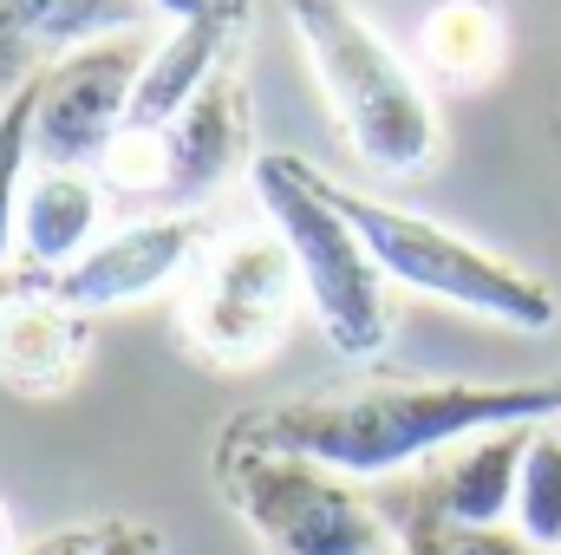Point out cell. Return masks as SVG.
I'll list each match as a JSON object with an SVG mask.
<instances>
[{"mask_svg":"<svg viewBox=\"0 0 561 555\" xmlns=\"http://www.w3.org/2000/svg\"><path fill=\"white\" fill-rule=\"evenodd\" d=\"M0 555H20L13 550V510H7V503H0Z\"/></svg>","mask_w":561,"mask_h":555,"instance_id":"23","label":"cell"},{"mask_svg":"<svg viewBox=\"0 0 561 555\" xmlns=\"http://www.w3.org/2000/svg\"><path fill=\"white\" fill-rule=\"evenodd\" d=\"M556 424H561V418H556Z\"/></svg>","mask_w":561,"mask_h":555,"instance_id":"26","label":"cell"},{"mask_svg":"<svg viewBox=\"0 0 561 555\" xmlns=\"http://www.w3.org/2000/svg\"><path fill=\"white\" fill-rule=\"evenodd\" d=\"M287 20L307 46L327 112L340 118L346 144L366 170L412 177L437 157V112L419 72L392 53V39L353 0H287Z\"/></svg>","mask_w":561,"mask_h":555,"instance_id":"2","label":"cell"},{"mask_svg":"<svg viewBox=\"0 0 561 555\" xmlns=\"http://www.w3.org/2000/svg\"><path fill=\"white\" fill-rule=\"evenodd\" d=\"M99 177L92 170H53V163H33L26 190H20V249L33 269L59 275L66 262H79L92 242H99Z\"/></svg>","mask_w":561,"mask_h":555,"instance_id":"13","label":"cell"},{"mask_svg":"<svg viewBox=\"0 0 561 555\" xmlns=\"http://www.w3.org/2000/svg\"><path fill=\"white\" fill-rule=\"evenodd\" d=\"M216 484L249 523L262 555H399L405 536L379 497H366L353 477L294 457L262 451L242 438H222L216 451Z\"/></svg>","mask_w":561,"mask_h":555,"instance_id":"4","label":"cell"},{"mask_svg":"<svg viewBox=\"0 0 561 555\" xmlns=\"http://www.w3.org/2000/svg\"><path fill=\"white\" fill-rule=\"evenodd\" d=\"M209 216L203 209H163L125 223L118 236H99L79 262H66L59 275H46V294L72 314H99V307H125V301H150L157 287L176 275H196L203 249H209Z\"/></svg>","mask_w":561,"mask_h":555,"instance_id":"9","label":"cell"},{"mask_svg":"<svg viewBox=\"0 0 561 555\" xmlns=\"http://www.w3.org/2000/svg\"><path fill=\"white\" fill-rule=\"evenodd\" d=\"M424 543L431 555H542L516 523H496V530H444V536H405Z\"/></svg>","mask_w":561,"mask_h":555,"instance_id":"18","label":"cell"},{"mask_svg":"<svg viewBox=\"0 0 561 555\" xmlns=\"http://www.w3.org/2000/svg\"><path fill=\"white\" fill-rule=\"evenodd\" d=\"M157 39L144 26L105 33L66 59L46 66L39 79V118H33V163L53 170H99V157L131 118V92H138L144 66H150Z\"/></svg>","mask_w":561,"mask_h":555,"instance_id":"7","label":"cell"},{"mask_svg":"<svg viewBox=\"0 0 561 555\" xmlns=\"http://www.w3.org/2000/svg\"><path fill=\"white\" fill-rule=\"evenodd\" d=\"M39 79H46V72H33V79L7 99V112H0V269H7V256H13V236H20V190H26V177H33Z\"/></svg>","mask_w":561,"mask_h":555,"instance_id":"15","label":"cell"},{"mask_svg":"<svg viewBox=\"0 0 561 555\" xmlns=\"http://www.w3.org/2000/svg\"><path fill=\"white\" fill-rule=\"evenodd\" d=\"M85 340H92L85 314L59 307L46 287L20 294L13 307H0V386L26 399L66 393L85 366Z\"/></svg>","mask_w":561,"mask_h":555,"instance_id":"12","label":"cell"},{"mask_svg":"<svg viewBox=\"0 0 561 555\" xmlns=\"http://www.w3.org/2000/svg\"><path fill=\"white\" fill-rule=\"evenodd\" d=\"M333 203L346 209V223L366 236L373 262L386 281H405L419 294H437L477 320H496V327H516V333H549L561 320L556 287L529 269H516L510 256L431 223V216H412L399 203H379V196H359L346 183H333Z\"/></svg>","mask_w":561,"mask_h":555,"instance_id":"5","label":"cell"},{"mask_svg":"<svg viewBox=\"0 0 561 555\" xmlns=\"http://www.w3.org/2000/svg\"><path fill=\"white\" fill-rule=\"evenodd\" d=\"M249 138H255V118H249V86L236 66H222L190 105L183 118L163 132V209H203L249 157Z\"/></svg>","mask_w":561,"mask_h":555,"instance_id":"10","label":"cell"},{"mask_svg":"<svg viewBox=\"0 0 561 555\" xmlns=\"http://www.w3.org/2000/svg\"><path fill=\"white\" fill-rule=\"evenodd\" d=\"M255 177V203L262 216L275 223V236L287 242L294 269H300V287L327 327V340L346 353V360H373L392 333V307H386V275L366 249V236L346 223V209L333 203V183L287 157V150H268L249 163Z\"/></svg>","mask_w":561,"mask_h":555,"instance_id":"3","label":"cell"},{"mask_svg":"<svg viewBox=\"0 0 561 555\" xmlns=\"http://www.w3.org/2000/svg\"><path fill=\"white\" fill-rule=\"evenodd\" d=\"M46 287V269H33V262H7L0 269V307H13L20 294H39Z\"/></svg>","mask_w":561,"mask_h":555,"instance_id":"21","label":"cell"},{"mask_svg":"<svg viewBox=\"0 0 561 555\" xmlns=\"http://www.w3.org/2000/svg\"><path fill=\"white\" fill-rule=\"evenodd\" d=\"M516 530L542 555L561 550V424H542L529 457H523V484H516Z\"/></svg>","mask_w":561,"mask_h":555,"instance_id":"16","label":"cell"},{"mask_svg":"<svg viewBox=\"0 0 561 555\" xmlns=\"http://www.w3.org/2000/svg\"><path fill=\"white\" fill-rule=\"evenodd\" d=\"M419 46L431 59V72H444L457 86H477L503 66V20H496L490 0H437Z\"/></svg>","mask_w":561,"mask_h":555,"instance_id":"14","label":"cell"},{"mask_svg":"<svg viewBox=\"0 0 561 555\" xmlns=\"http://www.w3.org/2000/svg\"><path fill=\"white\" fill-rule=\"evenodd\" d=\"M99 177L125 196H163V132H118L99 157Z\"/></svg>","mask_w":561,"mask_h":555,"instance_id":"17","label":"cell"},{"mask_svg":"<svg viewBox=\"0 0 561 555\" xmlns=\"http://www.w3.org/2000/svg\"><path fill=\"white\" fill-rule=\"evenodd\" d=\"M0 112H7V105H0Z\"/></svg>","mask_w":561,"mask_h":555,"instance_id":"25","label":"cell"},{"mask_svg":"<svg viewBox=\"0 0 561 555\" xmlns=\"http://www.w3.org/2000/svg\"><path fill=\"white\" fill-rule=\"evenodd\" d=\"M561 380H516V386H483V380H379L353 393H313L287 399L268 412H249L229 424V438L313 457L353 484L399 477L424 457L450 451L457 438L496 431V424H556Z\"/></svg>","mask_w":561,"mask_h":555,"instance_id":"1","label":"cell"},{"mask_svg":"<svg viewBox=\"0 0 561 555\" xmlns=\"http://www.w3.org/2000/svg\"><path fill=\"white\" fill-rule=\"evenodd\" d=\"M99 543H105V523L99 530H53V536L26 543L20 555H99Z\"/></svg>","mask_w":561,"mask_h":555,"instance_id":"19","label":"cell"},{"mask_svg":"<svg viewBox=\"0 0 561 555\" xmlns=\"http://www.w3.org/2000/svg\"><path fill=\"white\" fill-rule=\"evenodd\" d=\"M542 424H496L477 438H457L450 451L424 457L412 484H392L379 503L392 510L399 536H444V530H496L516 523V484L523 457Z\"/></svg>","mask_w":561,"mask_h":555,"instance_id":"8","label":"cell"},{"mask_svg":"<svg viewBox=\"0 0 561 555\" xmlns=\"http://www.w3.org/2000/svg\"><path fill=\"white\" fill-rule=\"evenodd\" d=\"M294 294H307V287H300V269L275 236V223L229 229L203 249V262L190 275L183 340L216 366H255L280 347Z\"/></svg>","mask_w":561,"mask_h":555,"instance_id":"6","label":"cell"},{"mask_svg":"<svg viewBox=\"0 0 561 555\" xmlns=\"http://www.w3.org/2000/svg\"><path fill=\"white\" fill-rule=\"evenodd\" d=\"M242 26H249V0H216V7L196 13V20H176V33L157 39V53H150V66H144L125 132H170V125L183 118V105H190L222 66H236L229 53H236Z\"/></svg>","mask_w":561,"mask_h":555,"instance_id":"11","label":"cell"},{"mask_svg":"<svg viewBox=\"0 0 561 555\" xmlns=\"http://www.w3.org/2000/svg\"><path fill=\"white\" fill-rule=\"evenodd\" d=\"M399 555H431V550H424V543H405V550H399Z\"/></svg>","mask_w":561,"mask_h":555,"instance_id":"24","label":"cell"},{"mask_svg":"<svg viewBox=\"0 0 561 555\" xmlns=\"http://www.w3.org/2000/svg\"><path fill=\"white\" fill-rule=\"evenodd\" d=\"M99 555H163V550H157V536H150L144 523H105Z\"/></svg>","mask_w":561,"mask_h":555,"instance_id":"20","label":"cell"},{"mask_svg":"<svg viewBox=\"0 0 561 555\" xmlns=\"http://www.w3.org/2000/svg\"><path fill=\"white\" fill-rule=\"evenodd\" d=\"M157 13H170V20H196V13H209L216 0H150Z\"/></svg>","mask_w":561,"mask_h":555,"instance_id":"22","label":"cell"}]
</instances>
